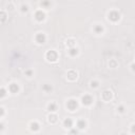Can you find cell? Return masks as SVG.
<instances>
[{"mask_svg": "<svg viewBox=\"0 0 135 135\" xmlns=\"http://www.w3.org/2000/svg\"><path fill=\"white\" fill-rule=\"evenodd\" d=\"M45 59L49 61V62H56L58 60V54L56 51H47L46 54H45Z\"/></svg>", "mask_w": 135, "mask_h": 135, "instance_id": "cell-1", "label": "cell"}, {"mask_svg": "<svg viewBox=\"0 0 135 135\" xmlns=\"http://www.w3.org/2000/svg\"><path fill=\"white\" fill-rule=\"evenodd\" d=\"M108 18H109V20H111L112 22H117V21L120 19V14H119V12H117V11H111V12L109 13V15H108Z\"/></svg>", "mask_w": 135, "mask_h": 135, "instance_id": "cell-2", "label": "cell"}, {"mask_svg": "<svg viewBox=\"0 0 135 135\" xmlns=\"http://www.w3.org/2000/svg\"><path fill=\"white\" fill-rule=\"evenodd\" d=\"M101 98H102V100L105 101V102L112 100V98H113V93H112V91H110V90L103 91L102 94H101Z\"/></svg>", "mask_w": 135, "mask_h": 135, "instance_id": "cell-3", "label": "cell"}, {"mask_svg": "<svg viewBox=\"0 0 135 135\" xmlns=\"http://www.w3.org/2000/svg\"><path fill=\"white\" fill-rule=\"evenodd\" d=\"M81 103L83 105H91L93 103V97L89 94H85L81 97Z\"/></svg>", "mask_w": 135, "mask_h": 135, "instance_id": "cell-4", "label": "cell"}, {"mask_svg": "<svg viewBox=\"0 0 135 135\" xmlns=\"http://www.w3.org/2000/svg\"><path fill=\"white\" fill-rule=\"evenodd\" d=\"M78 107V102L76 99H69L68 102H66V108L70 110V111H75Z\"/></svg>", "mask_w": 135, "mask_h": 135, "instance_id": "cell-5", "label": "cell"}, {"mask_svg": "<svg viewBox=\"0 0 135 135\" xmlns=\"http://www.w3.org/2000/svg\"><path fill=\"white\" fill-rule=\"evenodd\" d=\"M45 40H46V37H45V35L43 33H38L36 35V37H35V41L38 44H43L45 42Z\"/></svg>", "mask_w": 135, "mask_h": 135, "instance_id": "cell-6", "label": "cell"}, {"mask_svg": "<svg viewBox=\"0 0 135 135\" xmlns=\"http://www.w3.org/2000/svg\"><path fill=\"white\" fill-rule=\"evenodd\" d=\"M77 77H78V74H77V72L74 71V70H70V71L68 72V74H66V78H68V80H70V81H75V80L77 79Z\"/></svg>", "mask_w": 135, "mask_h": 135, "instance_id": "cell-7", "label": "cell"}, {"mask_svg": "<svg viewBox=\"0 0 135 135\" xmlns=\"http://www.w3.org/2000/svg\"><path fill=\"white\" fill-rule=\"evenodd\" d=\"M35 19H36L38 22L43 21V20L45 19V14H44V12H42L41 9L36 11V13H35Z\"/></svg>", "mask_w": 135, "mask_h": 135, "instance_id": "cell-8", "label": "cell"}, {"mask_svg": "<svg viewBox=\"0 0 135 135\" xmlns=\"http://www.w3.org/2000/svg\"><path fill=\"white\" fill-rule=\"evenodd\" d=\"M8 91L11 93H13V94H16V93L19 92V85L17 83H11L8 85Z\"/></svg>", "mask_w": 135, "mask_h": 135, "instance_id": "cell-9", "label": "cell"}, {"mask_svg": "<svg viewBox=\"0 0 135 135\" xmlns=\"http://www.w3.org/2000/svg\"><path fill=\"white\" fill-rule=\"evenodd\" d=\"M47 120L50 123H56L58 121V116L55 114V113H51L49 116H47Z\"/></svg>", "mask_w": 135, "mask_h": 135, "instance_id": "cell-10", "label": "cell"}, {"mask_svg": "<svg viewBox=\"0 0 135 135\" xmlns=\"http://www.w3.org/2000/svg\"><path fill=\"white\" fill-rule=\"evenodd\" d=\"M62 124H63V127L65 129H72V127H73V120L71 118H65L63 120V123Z\"/></svg>", "mask_w": 135, "mask_h": 135, "instance_id": "cell-11", "label": "cell"}, {"mask_svg": "<svg viewBox=\"0 0 135 135\" xmlns=\"http://www.w3.org/2000/svg\"><path fill=\"white\" fill-rule=\"evenodd\" d=\"M30 128H31V130H32L33 132H37V131H39V129H40V124H39L37 121H32V122L30 123Z\"/></svg>", "mask_w": 135, "mask_h": 135, "instance_id": "cell-12", "label": "cell"}, {"mask_svg": "<svg viewBox=\"0 0 135 135\" xmlns=\"http://www.w3.org/2000/svg\"><path fill=\"white\" fill-rule=\"evenodd\" d=\"M47 110H49L51 113L56 112V111L58 110V105H57V103H56V102H51V103H49V105H47Z\"/></svg>", "mask_w": 135, "mask_h": 135, "instance_id": "cell-13", "label": "cell"}, {"mask_svg": "<svg viewBox=\"0 0 135 135\" xmlns=\"http://www.w3.org/2000/svg\"><path fill=\"white\" fill-rule=\"evenodd\" d=\"M85 127H86V121L84 119H79L77 121V128H78V130H84Z\"/></svg>", "mask_w": 135, "mask_h": 135, "instance_id": "cell-14", "label": "cell"}, {"mask_svg": "<svg viewBox=\"0 0 135 135\" xmlns=\"http://www.w3.org/2000/svg\"><path fill=\"white\" fill-rule=\"evenodd\" d=\"M66 45L71 49V47H75V43H76V40L75 39H73V38H70V39H68L66 40Z\"/></svg>", "mask_w": 135, "mask_h": 135, "instance_id": "cell-15", "label": "cell"}, {"mask_svg": "<svg viewBox=\"0 0 135 135\" xmlns=\"http://www.w3.org/2000/svg\"><path fill=\"white\" fill-rule=\"evenodd\" d=\"M78 49H76V47H71L70 50H69V54H70V56H72V57H75V56H77L78 55Z\"/></svg>", "mask_w": 135, "mask_h": 135, "instance_id": "cell-16", "label": "cell"}, {"mask_svg": "<svg viewBox=\"0 0 135 135\" xmlns=\"http://www.w3.org/2000/svg\"><path fill=\"white\" fill-rule=\"evenodd\" d=\"M6 19H7V15H6V13H5L4 11H0V23L5 22Z\"/></svg>", "mask_w": 135, "mask_h": 135, "instance_id": "cell-17", "label": "cell"}, {"mask_svg": "<svg viewBox=\"0 0 135 135\" xmlns=\"http://www.w3.org/2000/svg\"><path fill=\"white\" fill-rule=\"evenodd\" d=\"M94 32H95L96 34H101V33L103 32V26L100 25V24L95 25V26H94Z\"/></svg>", "mask_w": 135, "mask_h": 135, "instance_id": "cell-18", "label": "cell"}, {"mask_svg": "<svg viewBox=\"0 0 135 135\" xmlns=\"http://www.w3.org/2000/svg\"><path fill=\"white\" fill-rule=\"evenodd\" d=\"M42 90L44 91V92H51L52 90H53V88H52V85L51 84H44L43 86H42Z\"/></svg>", "mask_w": 135, "mask_h": 135, "instance_id": "cell-19", "label": "cell"}, {"mask_svg": "<svg viewBox=\"0 0 135 135\" xmlns=\"http://www.w3.org/2000/svg\"><path fill=\"white\" fill-rule=\"evenodd\" d=\"M6 94H7V91L3 88H0V98H4L6 96Z\"/></svg>", "mask_w": 135, "mask_h": 135, "instance_id": "cell-20", "label": "cell"}, {"mask_svg": "<svg viewBox=\"0 0 135 135\" xmlns=\"http://www.w3.org/2000/svg\"><path fill=\"white\" fill-rule=\"evenodd\" d=\"M117 61L115 60V59H112V60H110V62H109V65H110V68H116L117 66Z\"/></svg>", "mask_w": 135, "mask_h": 135, "instance_id": "cell-21", "label": "cell"}, {"mask_svg": "<svg viewBox=\"0 0 135 135\" xmlns=\"http://www.w3.org/2000/svg\"><path fill=\"white\" fill-rule=\"evenodd\" d=\"M27 9H28V5H27V4H22V5H21V12H22V13L27 12Z\"/></svg>", "mask_w": 135, "mask_h": 135, "instance_id": "cell-22", "label": "cell"}, {"mask_svg": "<svg viewBox=\"0 0 135 135\" xmlns=\"http://www.w3.org/2000/svg\"><path fill=\"white\" fill-rule=\"evenodd\" d=\"M40 5H41V6L49 7V6L51 5V2H50V1H43V2H41V3H40Z\"/></svg>", "mask_w": 135, "mask_h": 135, "instance_id": "cell-23", "label": "cell"}, {"mask_svg": "<svg viewBox=\"0 0 135 135\" xmlns=\"http://www.w3.org/2000/svg\"><path fill=\"white\" fill-rule=\"evenodd\" d=\"M90 84H91V86H92V88H97V86H98V84H99V82H98V81H91V83H90Z\"/></svg>", "mask_w": 135, "mask_h": 135, "instance_id": "cell-24", "label": "cell"}, {"mask_svg": "<svg viewBox=\"0 0 135 135\" xmlns=\"http://www.w3.org/2000/svg\"><path fill=\"white\" fill-rule=\"evenodd\" d=\"M24 73H25V75L28 76V77H31V76L33 75V71H32V70H26Z\"/></svg>", "mask_w": 135, "mask_h": 135, "instance_id": "cell-25", "label": "cell"}, {"mask_svg": "<svg viewBox=\"0 0 135 135\" xmlns=\"http://www.w3.org/2000/svg\"><path fill=\"white\" fill-rule=\"evenodd\" d=\"M4 113H5V111H4V109H3L2 107H0V117H2V116L4 115Z\"/></svg>", "mask_w": 135, "mask_h": 135, "instance_id": "cell-26", "label": "cell"}, {"mask_svg": "<svg viewBox=\"0 0 135 135\" xmlns=\"http://www.w3.org/2000/svg\"><path fill=\"white\" fill-rule=\"evenodd\" d=\"M77 133H78L77 130H75V129H71V134H72V135H77Z\"/></svg>", "mask_w": 135, "mask_h": 135, "instance_id": "cell-27", "label": "cell"}, {"mask_svg": "<svg viewBox=\"0 0 135 135\" xmlns=\"http://www.w3.org/2000/svg\"><path fill=\"white\" fill-rule=\"evenodd\" d=\"M117 110H118V112H120V113H122V112L124 111V108H123V105H120V107H119V108H118Z\"/></svg>", "mask_w": 135, "mask_h": 135, "instance_id": "cell-28", "label": "cell"}, {"mask_svg": "<svg viewBox=\"0 0 135 135\" xmlns=\"http://www.w3.org/2000/svg\"><path fill=\"white\" fill-rule=\"evenodd\" d=\"M134 124H132V128H131V132H132V134H134Z\"/></svg>", "mask_w": 135, "mask_h": 135, "instance_id": "cell-29", "label": "cell"}, {"mask_svg": "<svg viewBox=\"0 0 135 135\" xmlns=\"http://www.w3.org/2000/svg\"><path fill=\"white\" fill-rule=\"evenodd\" d=\"M3 127H4V126H3V123H0V130H2V129H3Z\"/></svg>", "mask_w": 135, "mask_h": 135, "instance_id": "cell-30", "label": "cell"}, {"mask_svg": "<svg viewBox=\"0 0 135 135\" xmlns=\"http://www.w3.org/2000/svg\"><path fill=\"white\" fill-rule=\"evenodd\" d=\"M120 135H128L127 133H124V132H122V133H120Z\"/></svg>", "mask_w": 135, "mask_h": 135, "instance_id": "cell-31", "label": "cell"}]
</instances>
